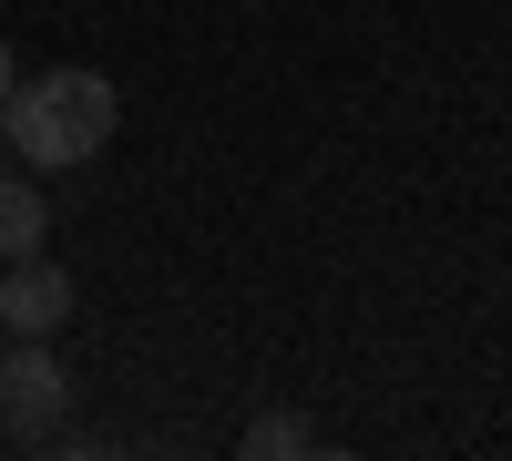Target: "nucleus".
<instances>
[{
    "instance_id": "f257e3e1",
    "label": "nucleus",
    "mask_w": 512,
    "mask_h": 461,
    "mask_svg": "<svg viewBox=\"0 0 512 461\" xmlns=\"http://www.w3.org/2000/svg\"><path fill=\"white\" fill-rule=\"evenodd\" d=\"M113 82L103 72H31L11 82V103H0V144L41 175H72V164H93L113 144Z\"/></svg>"
},
{
    "instance_id": "f03ea898",
    "label": "nucleus",
    "mask_w": 512,
    "mask_h": 461,
    "mask_svg": "<svg viewBox=\"0 0 512 461\" xmlns=\"http://www.w3.org/2000/svg\"><path fill=\"white\" fill-rule=\"evenodd\" d=\"M62 410H72L62 359L41 349V339H21L11 359H0V431H11V441H52V431H62Z\"/></svg>"
},
{
    "instance_id": "7ed1b4c3",
    "label": "nucleus",
    "mask_w": 512,
    "mask_h": 461,
    "mask_svg": "<svg viewBox=\"0 0 512 461\" xmlns=\"http://www.w3.org/2000/svg\"><path fill=\"white\" fill-rule=\"evenodd\" d=\"M62 318H72V277L41 257V246L0 267V328H11V339H52Z\"/></svg>"
},
{
    "instance_id": "20e7f679",
    "label": "nucleus",
    "mask_w": 512,
    "mask_h": 461,
    "mask_svg": "<svg viewBox=\"0 0 512 461\" xmlns=\"http://www.w3.org/2000/svg\"><path fill=\"white\" fill-rule=\"evenodd\" d=\"M41 236H52V205H41L21 175H0V267H11V257H31Z\"/></svg>"
},
{
    "instance_id": "39448f33",
    "label": "nucleus",
    "mask_w": 512,
    "mask_h": 461,
    "mask_svg": "<svg viewBox=\"0 0 512 461\" xmlns=\"http://www.w3.org/2000/svg\"><path fill=\"white\" fill-rule=\"evenodd\" d=\"M287 451H308V421H246L236 431V461H287Z\"/></svg>"
},
{
    "instance_id": "423d86ee",
    "label": "nucleus",
    "mask_w": 512,
    "mask_h": 461,
    "mask_svg": "<svg viewBox=\"0 0 512 461\" xmlns=\"http://www.w3.org/2000/svg\"><path fill=\"white\" fill-rule=\"evenodd\" d=\"M11 82H21V62H11V41H0V103H11Z\"/></svg>"
}]
</instances>
